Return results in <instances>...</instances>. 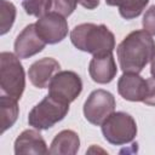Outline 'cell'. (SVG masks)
I'll use <instances>...</instances> for the list:
<instances>
[{
    "instance_id": "1",
    "label": "cell",
    "mask_w": 155,
    "mask_h": 155,
    "mask_svg": "<svg viewBox=\"0 0 155 155\" xmlns=\"http://www.w3.org/2000/svg\"><path fill=\"white\" fill-rule=\"evenodd\" d=\"M117 58L124 73H140L155 54V41L145 30L130 33L117 46Z\"/></svg>"
},
{
    "instance_id": "2",
    "label": "cell",
    "mask_w": 155,
    "mask_h": 155,
    "mask_svg": "<svg viewBox=\"0 0 155 155\" xmlns=\"http://www.w3.org/2000/svg\"><path fill=\"white\" fill-rule=\"evenodd\" d=\"M70 40L76 48L93 56L111 53L115 47L114 34L104 24H79L71 30Z\"/></svg>"
},
{
    "instance_id": "3",
    "label": "cell",
    "mask_w": 155,
    "mask_h": 155,
    "mask_svg": "<svg viewBox=\"0 0 155 155\" xmlns=\"http://www.w3.org/2000/svg\"><path fill=\"white\" fill-rule=\"evenodd\" d=\"M69 111V103L47 94L29 113L28 122L38 130H47L63 120Z\"/></svg>"
},
{
    "instance_id": "4",
    "label": "cell",
    "mask_w": 155,
    "mask_h": 155,
    "mask_svg": "<svg viewBox=\"0 0 155 155\" xmlns=\"http://www.w3.org/2000/svg\"><path fill=\"white\" fill-rule=\"evenodd\" d=\"M0 86L8 96L19 99L25 87L23 67L17 56L11 52L0 53Z\"/></svg>"
},
{
    "instance_id": "5",
    "label": "cell",
    "mask_w": 155,
    "mask_h": 155,
    "mask_svg": "<svg viewBox=\"0 0 155 155\" xmlns=\"http://www.w3.org/2000/svg\"><path fill=\"white\" fill-rule=\"evenodd\" d=\"M102 133L109 143L122 145L134 139L137 134V125L130 114L117 111L113 113L102 124Z\"/></svg>"
},
{
    "instance_id": "6",
    "label": "cell",
    "mask_w": 155,
    "mask_h": 155,
    "mask_svg": "<svg viewBox=\"0 0 155 155\" xmlns=\"http://www.w3.org/2000/svg\"><path fill=\"white\" fill-rule=\"evenodd\" d=\"M115 109L114 96L105 90L93 91L84 104V115L92 125H102Z\"/></svg>"
},
{
    "instance_id": "7",
    "label": "cell",
    "mask_w": 155,
    "mask_h": 155,
    "mask_svg": "<svg viewBox=\"0 0 155 155\" xmlns=\"http://www.w3.org/2000/svg\"><path fill=\"white\" fill-rule=\"evenodd\" d=\"M82 81L80 76L69 70L58 71L52 78L48 85V94L70 103L76 99V97L81 93Z\"/></svg>"
},
{
    "instance_id": "8",
    "label": "cell",
    "mask_w": 155,
    "mask_h": 155,
    "mask_svg": "<svg viewBox=\"0 0 155 155\" xmlns=\"http://www.w3.org/2000/svg\"><path fill=\"white\" fill-rule=\"evenodd\" d=\"M35 29L46 44H57L67 36L68 23L64 16L53 11L40 17L35 23Z\"/></svg>"
},
{
    "instance_id": "9",
    "label": "cell",
    "mask_w": 155,
    "mask_h": 155,
    "mask_svg": "<svg viewBox=\"0 0 155 155\" xmlns=\"http://www.w3.org/2000/svg\"><path fill=\"white\" fill-rule=\"evenodd\" d=\"M46 42L39 36L35 23L27 25L15 41V53L18 58H29L45 47Z\"/></svg>"
},
{
    "instance_id": "10",
    "label": "cell",
    "mask_w": 155,
    "mask_h": 155,
    "mask_svg": "<svg viewBox=\"0 0 155 155\" xmlns=\"http://www.w3.org/2000/svg\"><path fill=\"white\" fill-rule=\"evenodd\" d=\"M119 94L126 101L143 102L147 94V80L137 73H124L117 82Z\"/></svg>"
},
{
    "instance_id": "11",
    "label": "cell",
    "mask_w": 155,
    "mask_h": 155,
    "mask_svg": "<svg viewBox=\"0 0 155 155\" xmlns=\"http://www.w3.org/2000/svg\"><path fill=\"white\" fill-rule=\"evenodd\" d=\"M59 68H61L59 63L56 59L51 57H46V58L36 61L35 63L30 65L28 76H29L30 82L35 87L46 88L48 87L54 74L59 71Z\"/></svg>"
},
{
    "instance_id": "12",
    "label": "cell",
    "mask_w": 155,
    "mask_h": 155,
    "mask_svg": "<svg viewBox=\"0 0 155 155\" xmlns=\"http://www.w3.org/2000/svg\"><path fill=\"white\" fill-rule=\"evenodd\" d=\"M116 63L111 53L93 56L88 65V73L93 81L98 84H108L116 75Z\"/></svg>"
},
{
    "instance_id": "13",
    "label": "cell",
    "mask_w": 155,
    "mask_h": 155,
    "mask_svg": "<svg viewBox=\"0 0 155 155\" xmlns=\"http://www.w3.org/2000/svg\"><path fill=\"white\" fill-rule=\"evenodd\" d=\"M48 153L50 150L47 149L44 138L35 130L23 131L15 140V154L16 155H24V154L45 155Z\"/></svg>"
},
{
    "instance_id": "14",
    "label": "cell",
    "mask_w": 155,
    "mask_h": 155,
    "mask_svg": "<svg viewBox=\"0 0 155 155\" xmlns=\"http://www.w3.org/2000/svg\"><path fill=\"white\" fill-rule=\"evenodd\" d=\"M80 147V139L76 132L64 130L59 132L52 140L50 154L53 155H74Z\"/></svg>"
},
{
    "instance_id": "15",
    "label": "cell",
    "mask_w": 155,
    "mask_h": 155,
    "mask_svg": "<svg viewBox=\"0 0 155 155\" xmlns=\"http://www.w3.org/2000/svg\"><path fill=\"white\" fill-rule=\"evenodd\" d=\"M16 98L11 96L0 97V116H1V133L10 128L18 117V104Z\"/></svg>"
},
{
    "instance_id": "16",
    "label": "cell",
    "mask_w": 155,
    "mask_h": 155,
    "mask_svg": "<svg viewBox=\"0 0 155 155\" xmlns=\"http://www.w3.org/2000/svg\"><path fill=\"white\" fill-rule=\"evenodd\" d=\"M109 6H117L120 15L126 19H132L142 13L149 0H105Z\"/></svg>"
},
{
    "instance_id": "17",
    "label": "cell",
    "mask_w": 155,
    "mask_h": 155,
    "mask_svg": "<svg viewBox=\"0 0 155 155\" xmlns=\"http://www.w3.org/2000/svg\"><path fill=\"white\" fill-rule=\"evenodd\" d=\"M0 18H1L0 33L1 35H4L12 27L16 18V7L13 6V4L6 0H0Z\"/></svg>"
},
{
    "instance_id": "18",
    "label": "cell",
    "mask_w": 155,
    "mask_h": 155,
    "mask_svg": "<svg viewBox=\"0 0 155 155\" xmlns=\"http://www.w3.org/2000/svg\"><path fill=\"white\" fill-rule=\"evenodd\" d=\"M22 6L28 15L40 18L48 13V10L52 6V0H24Z\"/></svg>"
},
{
    "instance_id": "19",
    "label": "cell",
    "mask_w": 155,
    "mask_h": 155,
    "mask_svg": "<svg viewBox=\"0 0 155 155\" xmlns=\"http://www.w3.org/2000/svg\"><path fill=\"white\" fill-rule=\"evenodd\" d=\"M78 0H52V8L54 12L67 17L70 16L76 8Z\"/></svg>"
},
{
    "instance_id": "20",
    "label": "cell",
    "mask_w": 155,
    "mask_h": 155,
    "mask_svg": "<svg viewBox=\"0 0 155 155\" xmlns=\"http://www.w3.org/2000/svg\"><path fill=\"white\" fill-rule=\"evenodd\" d=\"M143 28L150 35H155V5H153L143 17Z\"/></svg>"
},
{
    "instance_id": "21",
    "label": "cell",
    "mask_w": 155,
    "mask_h": 155,
    "mask_svg": "<svg viewBox=\"0 0 155 155\" xmlns=\"http://www.w3.org/2000/svg\"><path fill=\"white\" fill-rule=\"evenodd\" d=\"M143 102L148 105H155V78H150L147 80V94Z\"/></svg>"
},
{
    "instance_id": "22",
    "label": "cell",
    "mask_w": 155,
    "mask_h": 155,
    "mask_svg": "<svg viewBox=\"0 0 155 155\" xmlns=\"http://www.w3.org/2000/svg\"><path fill=\"white\" fill-rule=\"evenodd\" d=\"M78 2L87 10H93L99 5V0H78Z\"/></svg>"
},
{
    "instance_id": "23",
    "label": "cell",
    "mask_w": 155,
    "mask_h": 155,
    "mask_svg": "<svg viewBox=\"0 0 155 155\" xmlns=\"http://www.w3.org/2000/svg\"><path fill=\"white\" fill-rule=\"evenodd\" d=\"M150 73H151V75L155 78V54H154V57L151 58V65H150Z\"/></svg>"
}]
</instances>
